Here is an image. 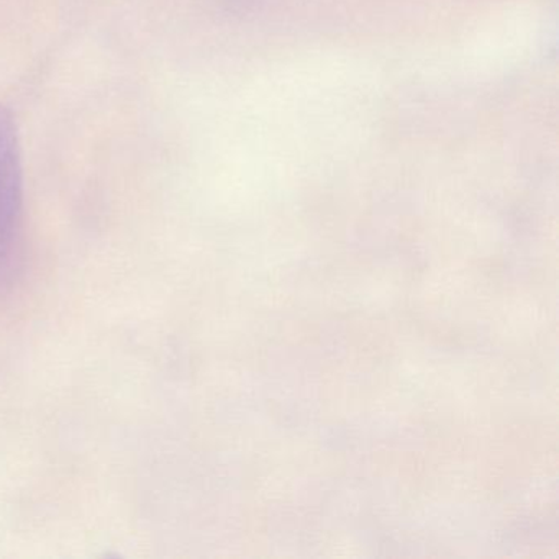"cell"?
<instances>
[{
  "label": "cell",
  "mask_w": 559,
  "mask_h": 559,
  "mask_svg": "<svg viewBox=\"0 0 559 559\" xmlns=\"http://www.w3.org/2000/svg\"><path fill=\"white\" fill-rule=\"evenodd\" d=\"M24 211L21 150L17 130L0 107V280L11 270L17 250Z\"/></svg>",
  "instance_id": "cell-1"
}]
</instances>
